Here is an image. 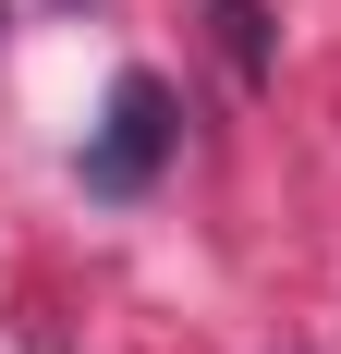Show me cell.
<instances>
[{
    "label": "cell",
    "instance_id": "6da1fadb",
    "mask_svg": "<svg viewBox=\"0 0 341 354\" xmlns=\"http://www.w3.org/2000/svg\"><path fill=\"white\" fill-rule=\"evenodd\" d=\"M170 135H183L170 86H159V73H122L110 110H98V135H86V183H98V196H146L159 159H170Z\"/></svg>",
    "mask_w": 341,
    "mask_h": 354
},
{
    "label": "cell",
    "instance_id": "7a4b0ae2",
    "mask_svg": "<svg viewBox=\"0 0 341 354\" xmlns=\"http://www.w3.org/2000/svg\"><path fill=\"white\" fill-rule=\"evenodd\" d=\"M207 12H220V49H232V73H244V86H269V12H256V0H207Z\"/></svg>",
    "mask_w": 341,
    "mask_h": 354
}]
</instances>
